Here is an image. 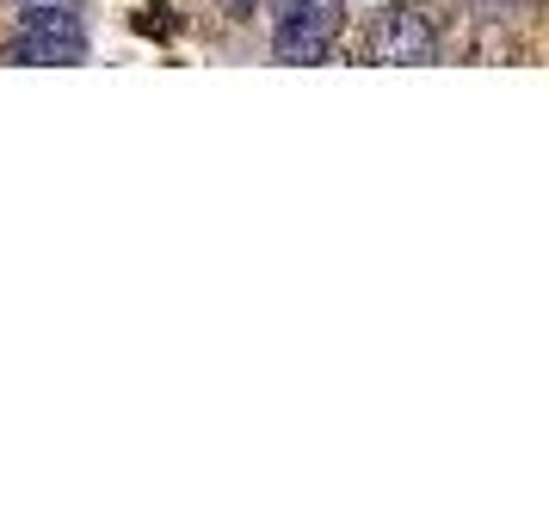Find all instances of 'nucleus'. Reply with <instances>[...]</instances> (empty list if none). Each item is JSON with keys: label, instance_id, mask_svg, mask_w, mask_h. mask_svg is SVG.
<instances>
[{"label": "nucleus", "instance_id": "20e7f679", "mask_svg": "<svg viewBox=\"0 0 549 531\" xmlns=\"http://www.w3.org/2000/svg\"><path fill=\"white\" fill-rule=\"evenodd\" d=\"M216 7H223L229 19H253V7H260V0H216Z\"/></svg>", "mask_w": 549, "mask_h": 531}, {"label": "nucleus", "instance_id": "f257e3e1", "mask_svg": "<svg viewBox=\"0 0 549 531\" xmlns=\"http://www.w3.org/2000/svg\"><path fill=\"white\" fill-rule=\"evenodd\" d=\"M346 25V0H272V56L290 68H309Z\"/></svg>", "mask_w": 549, "mask_h": 531}, {"label": "nucleus", "instance_id": "7ed1b4c3", "mask_svg": "<svg viewBox=\"0 0 549 531\" xmlns=\"http://www.w3.org/2000/svg\"><path fill=\"white\" fill-rule=\"evenodd\" d=\"M438 56V38H432V25L420 7H389L371 31V62H432Z\"/></svg>", "mask_w": 549, "mask_h": 531}, {"label": "nucleus", "instance_id": "f03ea898", "mask_svg": "<svg viewBox=\"0 0 549 531\" xmlns=\"http://www.w3.org/2000/svg\"><path fill=\"white\" fill-rule=\"evenodd\" d=\"M25 25L13 38V62H31V68H50V62H87V31L68 7H44V0H25Z\"/></svg>", "mask_w": 549, "mask_h": 531}]
</instances>
